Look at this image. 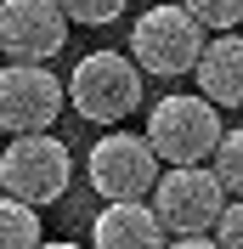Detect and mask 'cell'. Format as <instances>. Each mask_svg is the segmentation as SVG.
Returning a JSON list of instances; mask_svg holds the SVG:
<instances>
[{
    "mask_svg": "<svg viewBox=\"0 0 243 249\" xmlns=\"http://www.w3.org/2000/svg\"><path fill=\"white\" fill-rule=\"evenodd\" d=\"M221 108H209L198 91L158 96L147 113V147L158 164H204L209 147L221 142Z\"/></svg>",
    "mask_w": 243,
    "mask_h": 249,
    "instance_id": "1",
    "label": "cell"
},
{
    "mask_svg": "<svg viewBox=\"0 0 243 249\" xmlns=\"http://www.w3.org/2000/svg\"><path fill=\"white\" fill-rule=\"evenodd\" d=\"M62 96L74 102L79 119L119 124L124 113L141 108V68L124 57V51H91V57H79V68L68 74Z\"/></svg>",
    "mask_w": 243,
    "mask_h": 249,
    "instance_id": "2",
    "label": "cell"
},
{
    "mask_svg": "<svg viewBox=\"0 0 243 249\" xmlns=\"http://www.w3.org/2000/svg\"><path fill=\"white\" fill-rule=\"evenodd\" d=\"M198 51H204V23L187 6H153L130 23V62L153 79L192 74Z\"/></svg>",
    "mask_w": 243,
    "mask_h": 249,
    "instance_id": "3",
    "label": "cell"
},
{
    "mask_svg": "<svg viewBox=\"0 0 243 249\" xmlns=\"http://www.w3.org/2000/svg\"><path fill=\"white\" fill-rule=\"evenodd\" d=\"M74 181V159H68V142H57L51 130H29V136H12V147L0 153V187L23 204H57Z\"/></svg>",
    "mask_w": 243,
    "mask_h": 249,
    "instance_id": "4",
    "label": "cell"
},
{
    "mask_svg": "<svg viewBox=\"0 0 243 249\" xmlns=\"http://www.w3.org/2000/svg\"><path fill=\"white\" fill-rule=\"evenodd\" d=\"M147 198H153L147 204L153 221H158L164 232L187 238V232H209V227H215L226 193L215 187V176L204 170V164H170V170L147 187Z\"/></svg>",
    "mask_w": 243,
    "mask_h": 249,
    "instance_id": "5",
    "label": "cell"
},
{
    "mask_svg": "<svg viewBox=\"0 0 243 249\" xmlns=\"http://www.w3.org/2000/svg\"><path fill=\"white\" fill-rule=\"evenodd\" d=\"M62 79L46 62H12L0 68V130L6 136H29V130H51L62 119Z\"/></svg>",
    "mask_w": 243,
    "mask_h": 249,
    "instance_id": "6",
    "label": "cell"
},
{
    "mask_svg": "<svg viewBox=\"0 0 243 249\" xmlns=\"http://www.w3.org/2000/svg\"><path fill=\"white\" fill-rule=\"evenodd\" d=\"M85 170H91V187L102 193L107 204H124V198H147V187L158 181V159H153L147 136L107 130V136L91 147Z\"/></svg>",
    "mask_w": 243,
    "mask_h": 249,
    "instance_id": "7",
    "label": "cell"
},
{
    "mask_svg": "<svg viewBox=\"0 0 243 249\" xmlns=\"http://www.w3.org/2000/svg\"><path fill=\"white\" fill-rule=\"evenodd\" d=\"M68 46V17L57 0H0V51L12 62H51Z\"/></svg>",
    "mask_w": 243,
    "mask_h": 249,
    "instance_id": "8",
    "label": "cell"
},
{
    "mask_svg": "<svg viewBox=\"0 0 243 249\" xmlns=\"http://www.w3.org/2000/svg\"><path fill=\"white\" fill-rule=\"evenodd\" d=\"M192 74H198V96L209 102V108H238L243 102V46H238V34H215V40H204V51H198L192 62Z\"/></svg>",
    "mask_w": 243,
    "mask_h": 249,
    "instance_id": "9",
    "label": "cell"
},
{
    "mask_svg": "<svg viewBox=\"0 0 243 249\" xmlns=\"http://www.w3.org/2000/svg\"><path fill=\"white\" fill-rule=\"evenodd\" d=\"M91 249H164V227L141 198H124L91 221Z\"/></svg>",
    "mask_w": 243,
    "mask_h": 249,
    "instance_id": "10",
    "label": "cell"
},
{
    "mask_svg": "<svg viewBox=\"0 0 243 249\" xmlns=\"http://www.w3.org/2000/svg\"><path fill=\"white\" fill-rule=\"evenodd\" d=\"M204 170L215 176V187H221L226 198H238V193H243V136L232 130V124L221 130V142L209 147V159H204Z\"/></svg>",
    "mask_w": 243,
    "mask_h": 249,
    "instance_id": "11",
    "label": "cell"
},
{
    "mask_svg": "<svg viewBox=\"0 0 243 249\" xmlns=\"http://www.w3.org/2000/svg\"><path fill=\"white\" fill-rule=\"evenodd\" d=\"M34 244H40V210L0 193V249H34Z\"/></svg>",
    "mask_w": 243,
    "mask_h": 249,
    "instance_id": "12",
    "label": "cell"
},
{
    "mask_svg": "<svg viewBox=\"0 0 243 249\" xmlns=\"http://www.w3.org/2000/svg\"><path fill=\"white\" fill-rule=\"evenodd\" d=\"M130 0H57V12L68 23H85V29H107L113 17H124Z\"/></svg>",
    "mask_w": 243,
    "mask_h": 249,
    "instance_id": "13",
    "label": "cell"
},
{
    "mask_svg": "<svg viewBox=\"0 0 243 249\" xmlns=\"http://www.w3.org/2000/svg\"><path fill=\"white\" fill-rule=\"evenodd\" d=\"M181 6L204 23V29H215V34L238 29V17H243V0H181Z\"/></svg>",
    "mask_w": 243,
    "mask_h": 249,
    "instance_id": "14",
    "label": "cell"
},
{
    "mask_svg": "<svg viewBox=\"0 0 243 249\" xmlns=\"http://www.w3.org/2000/svg\"><path fill=\"white\" fill-rule=\"evenodd\" d=\"M209 244L215 249H243V204L238 198L221 204V215H215V227H209Z\"/></svg>",
    "mask_w": 243,
    "mask_h": 249,
    "instance_id": "15",
    "label": "cell"
},
{
    "mask_svg": "<svg viewBox=\"0 0 243 249\" xmlns=\"http://www.w3.org/2000/svg\"><path fill=\"white\" fill-rule=\"evenodd\" d=\"M164 249H215L209 232H187V238H164Z\"/></svg>",
    "mask_w": 243,
    "mask_h": 249,
    "instance_id": "16",
    "label": "cell"
},
{
    "mask_svg": "<svg viewBox=\"0 0 243 249\" xmlns=\"http://www.w3.org/2000/svg\"><path fill=\"white\" fill-rule=\"evenodd\" d=\"M34 249H79V244H46V238H40V244H34Z\"/></svg>",
    "mask_w": 243,
    "mask_h": 249,
    "instance_id": "17",
    "label": "cell"
}]
</instances>
